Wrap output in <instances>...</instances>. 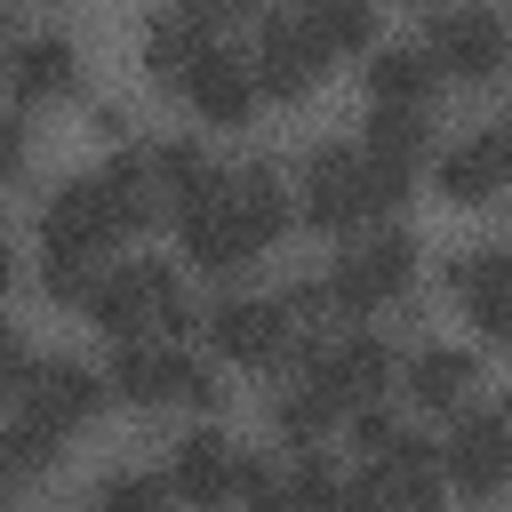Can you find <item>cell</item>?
I'll return each mask as SVG.
<instances>
[{"instance_id":"cell-1","label":"cell","mask_w":512,"mask_h":512,"mask_svg":"<svg viewBox=\"0 0 512 512\" xmlns=\"http://www.w3.org/2000/svg\"><path fill=\"white\" fill-rule=\"evenodd\" d=\"M400 184H408V176L376 168L368 152L320 144V152L304 160V216H312L320 232H352V224H376V216L400 200Z\"/></svg>"},{"instance_id":"cell-2","label":"cell","mask_w":512,"mask_h":512,"mask_svg":"<svg viewBox=\"0 0 512 512\" xmlns=\"http://www.w3.org/2000/svg\"><path fill=\"white\" fill-rule=\"evenodd\" d=\"M88 320H96L104 336H120V344H144V336H176V328L192 320V304H184L176 264H152V256H144V264H128V272L96 280Z\"/></svg>"},{"instance_id":"cell-3","label":"cell","mask_w":512,"mask_h":512,"mask_svg":"<svg viewBox=\"0 0 512 512\" xmlns=\"http://www.w3.org/2000/svg\"><path fill=\"white\" fill-rule=\"evenodd\" d=\"M408 272H416V240L408 232H368V240H352L336 256L328 296H336V312H376V304H392L408 288Z\"/></svg>"},{"instance_id":"cell-4","label":"cell","mask_w":512,"mask_h":512,"mask_svg":"<svg viewBox=\"0 0 512 512\" xmlns=\"http://www.w3.org/2000/svg\"><path fill=\"white\" fill-rule=\"evenodd\" d=\"M104 384H112L120 400H136V408H168V400H216V376H208L200 360L168 352V344H120Z\"/></svg>"},{"instance_id":"cell-5","label":"cell","mask_w":512,"mask_h":512,"mask_svg":"<svg viewBox=\"0 0 512 512\" xmlns=\"http://www.w3.org/2000/svg\"><path fill=\"white\" fill-rule=\"evenodd\" d=\"M424 56L440 64V72H456V80H488V72H504L512 64V32L496 24V8H440L432 16V40H424Z\"/></svg>"},{"instance_id":"cell-6","label":"cell","mask_w":512,"mask_h":512,"mask_svg":"<svg viewBox=\"0 0 512 512\" xmlns=\"http://www.w3.org/2000/svg\"><path fill=\"white\" fill-rule=\"evenodd\" d=\"M360 488H368V504H376V512H432V504H440V488H448V464H440V448H432V440H416V432H408L400 448H384V456L368 464V480H360Z\"/></svg>"},{"instance_id":"cell-7","label":"cell","mask_w":512,"mask_h":512,"mask_svg":"<svg viewBox=\"0 0 512 512\" xmlns=\"http://www.w3.org/2000/svg\"><path fill=\"white\" fill-rule=\"evenodd\" d=\"M248 72H256V88H264V96H304V88L328 72V56H320V40H312V24H304V16H264Z\"/></svg>"},{"instance_id":"cell-8","label":"cell","mask_w":512,"mask_h":512,"mask_svg":"<svg viewBox=\"0 0 512 512\" xmlns=\"http://www.w3.org/2000/svg\"><path fill=\"white\" fill-rule=\"evenodd\" d=\"M24 416L32 424H48L56 440L72 432V424H88L96 408H104V376H88L80 360H32V376H24Z\"/></svg>"},{"instance_id":"cell-9","label":"cell","mask_w":512,"mask_h":512,"mask_svg":"<svg viewBox=\"0 0 512 512\" xmlns=\"http://www.w3.org/2000/svg\"><path fill=\"white\" fill-rule=\"evenodd\" d=\"M288 312H280V296H224L216 312H208V344L224 352V360H280L288 352Z\"/></svg>"},{"instance_id":"cell-10","label":"cell","mask_w":512,"mask_h":512,"mask_svg":"<svg viewBox=\"0 0 512 512\" xmlns=\"http://www.w3.org/2000/svg\"><path fill=\"white\" fill-rule=\"evenodd\" d=\"M440 464H448V488L496 496V488L512 480V424H504V416H464V424L448 432Z\"/></svg>"},{"instance_id":"cell-11","label":"cell","mask_w":512,"mask_h":512,"mask_svg":"<svg viewBox=\"0 0 512 512\" xmlns=\"http://www.w3.org/2000/svg\"><path fill=\"white\" fill-rule=\"evenodd\" d=\"M144 168H152V192L176 208V216H192V208H216L224 192H232V176L192 144V136H168V144H144Z\"/></svg>"},{"instance_id":"cell-12","label":"cell","mask_w":512,"mask_h":512,"mask_svg":"<svg viewBox=\"0 0 512 512\" xmlns=\"http://www.w3.org/2000/svg\"><path fill=\"white\" fill-rule=\"evenodd\" d=\"M304 376L328 384L336 400H376L384 376H392V352H384V336H336V344L304 352Z\"/></svg>"},{"instance_id":"cell-13","label":"cell","mask_w":512,"mask_h":512,"mask_svg":"<svg viewBox=\"0 0 512 512\" xmlns=\"http://www.w3.org/2000/svg\"><path fill=\"white\" fill-rule=\"evenodd\" d=\"M240 448L224 440V432H192V440H176V464H168V488L184 496V504H224V496H240Z\"/></svg>"},{"instance_id":"cell-14","label":"cell","mask_w":512,"mask_h":512,"mask_svg":"<svg viewBox=\"0 0 512 512\" xmlns=\"http://www.w3.org/2000/svg\"><path fill=\"white\" fill-rule=\"evenodd\" d=\"M72 80H80V48L64 32H40V40L8 48V96L16 104H56V96H72Z\"/></svg>"},{"instance_id":"cell-15","label":"cell","mask_w":512,"mask_h":512,"mask_svg":"<svg viewBox=\"0 0 512 512\" xmlns=\"http://www.w3.org/2000/svg\"><path fill=\"white\" fill-rule=\"evenodd\" d=\"M144 64H152L160 88L192 96V80L216 64V40H208V24H192V16H160V24L144 32Z\"/></svg>"},{"instance_id":"cell-16","label":"cell","mask_w":512,"mask_h":512,"mask_svg":"<svg viewBox=\"0 0 512 512\" xmlns=\"http://www.w3.org/2000/svg\"><path fill=\"white\" fill-rule=\"evenodd\" d=\"M224 208L240 216V232H248L256 248H272V240L288 232V184H280V168H264V160L232 168V192H224Z\"/></svg>"},{"instance_id":"cell-17","label":"cell","mask_w":512,"mask_h":512,"mask_svg":"<svg viewBox=\"0 0 512 512\" xmlns=\"http://www.w3.org/2000/svg\"><path fill=\"white\" fill-rule=\"evenodd\" d=\"M256 72H248V56H232V48H216V64L192 80V112L208 120V128H240L248 112H256Z\"/></svg>"},{"instance_id":"cell-18","label":"cell","mask_w":512,"mask_h":512,"mask_svg":"<svg viewBox=\"0 0 512 512\" xmlns=\"http://www.w3.org/2000/svg\"><path fill=\"white\" fill-rule=\"evenodd\" d=\"M176 240H184V256L200 264V272H232V264H248L256 256V240L240 232V216L216 200V208H192V216H176Z\"/></svg>"},{"instance_id":"cell-19","label":"cell","mask_w":512,"mask_h":512,"mask_svg":"<svg viewBox=\"0 0 512 512\" xmlns=\"http://www.w3.org/2000/svg\"><path fill=\"white\" fill-rule=\"evenodd\" d=\"M432 80H440V64H432L424 48H376V56H368V96H376L384 112H424Z\"/></svg>"},{"instance_id":"cell-20","label":"cell","mask_w":512,"mask_h":512,"mask_svg":"<svg viewBox=\"0 0 512 512\" xmlns=\"http://www.w3.org/2000/svg\"><path fill=\"white\" fill-rule=\"evenodd\" d=\"M512 176H504V160L488 152V136H472V144H448L440 152V192L448 200H464V208H480V200H496Z\"/></svg>"},{"instance_id":"cell-21","label":"cell","mask_w":512,"mask_h":512,"mask_svg":"<svg viewBox=\"0 0 512 512\" xmlns=\"http://www.w3.org/2000/svg\"><path fill=\"white\" fill-rule=\"evenodd\" d=\"M408 392H416V408H456V400L472 392V352L424 344V352L408 360Z\"/></svg>"},{"instance_id":"cell-22","label":"cell","mask_w":512,"mask_h":512,"mask_svg":"<svg viewBox=\"0 0 512 512\" xmlns=\"http://www.w3.org/2000/svg\"><path fill=\"white\" fill-rule=\"evenodd\" d=\"M376 168H392V176H408L416 160H424V112H368V144H360Z\"/></svg>"},{"instance_id":"cell-23","label":"cell","mask_w":512,"mask_h":512,"mask_svg":"<svg viewBox=\"0 0 512 512\" xmlns=\"http://www.w3.org/2000/svg\"><path fill=\"white\" fill-rule=\"evenodd\" d=\"M344 416V400L328 392V384H296V392H280V408H272V424H280V440H296V448H320V432Z\"/></svg>"},{"instance_id":"cell-24","label":"cell","mask_w":512,"mask_h":512,"mask_svg":"<svg viewBox=\"0 0 512 512\" xmlns=\"http://www.w3.org/2000/svg\"><path fill=\"white\" fill-rule=\"evenodd\" d=\"M448 288L464 304H512V248H472L448 264Z\"/></svg>"},{"instance_id":"cell-25","label":"cell","mask_w":512,"mask_h":512,"mask_svg":"<svg viewBox=\"0 0 512 512\" xmlns=\"http://www.w3.org/2000/svg\"><path fill=\"white\" fill-rule=\"evenodd\" d=\"M48 456H56V432H48V424H32V416H16V424L0 432V488L40 480V472H48Z\"/></svg>"},{"instance_id":"cell-26","label":"cell","mask_w":512,"mask_h":512,"mask_svg":"<svg viewBox=\"0 0 512 512\" xmlns=\"http://www.w3.org/2000/svg\"><path fill=\"white\" fill-rule=\"evenodd\" d=\"M304 24H312V40H320V56H352V48H368V8H360V0H312Z\"/></svg>"},{"instance_id":"cell-27","label":"cell","mask_w":512,"mask_h":512,"mask_svg":"<svg viewBox=\"0 0 512 512\" xmlns=\"http://www.w3.org/2000/svg\"><path fill=\"white\" fill-rule=\"evenodd\" d=\"M168 480L160 472H112L104 488H96V512H168Z\"/></svg>"},{"instance_id":"cell-28","label":"cell","mask_w":512,"mask_h":512,"mask_svg":"<svg viewBox=\"0 0 512 512\" xmlns=\"http://www.w3.org/2000/svg\"><path fill=\"white\" fill-rule=\"evenodd\" d=\"M40 288H48L56 304H88V296H96V272H88V256H72V248H40Z\"/></svg>"},{"instance_id":"cell-29","label":"cell","mask_w":512,"mask_h":512,"mask_svg":"<svg viewBox=\"0 0 512 512\" xmlns=\"http://www.w3.org/2000/svg\"><path fill=\"white\" fill-rule=\"evenodd\" d=\"M352 432H360V448H368V456H384V448H400V440H408L384 408H360V416H352Z\"/></svg>"},{"instance_id":"cell-30","label":"cell","mask_w":512,"mask_h":512,"mask_svg":"<svg viewBox=\"0 0 512 512\" xmlns=\"http://www.w3.org/2000/svg\"><path fill=\"white\" fill-rule=\"evenodd\" d=\"M24 376H32V352H24V336H16V328H0V400H8V392H24Z\"/></svg>"},{"instance_id":"cell-31","label":"cell","mask_w":512,"mask_h":512,"mask_svg":"<svg viewBox=\"0 0 512 512\" xmlns=\"http://www.w3.org/2000/svg\"><path fill=\"white\" fill-rule=\"evenodd\" d=\"M256 0H176V16H192V24H224V16H248Z\"/></svg>"},{"instance_id":"cell-32","label":"cell","mask_w":512,"mask_h":512,"mask_svg":"<svg viewBox=\"0 0 512 512\" xmlns=\"http://www.w3.org/2000/svg\"><path fill=\"white\" fill-rule=\"evenodd\" d=\"M16 168H24V120H16V112H0V184H8Z\"/></svg>"},{"instance_id":"cell-33","label":"cell","mask_w":512,"mask_h":512,"mask_svg":"<svg viewBox=\"0 0 512 512\" xmlns=\"http://www.w3.org/2000/svg\"><path fill=\"white\" fill-rule=\"evenodd\" d=\"M472 320H480V336L488 344H512V304H464Z\"/></svg>"},{"instance_id":"cell-34","label":"cell","mask_w":512,"mask_h":512,"mask_svg":"<svg viewBox=\"0 0 512 512\" xmlns=\"http://www.w3.org/2000/svg\"><path fill=\"white\" fill-rule=\"evenodd\" d=\"M480 136H488V152H496V160H504V176H512V112H504L496 128H480Z\"/></svg>"},{"instance_id":"cell-35","label":"cell","mask_w":512,"mask_h":512,"mask_svg":"<svg viewBox=\"0 0 512 512\" xmlns=\"http://www.w3.org/2000/svg\"><path fill=\"white\" fill-rule=\"evenodd\" d=\"M8 280H16V256H8V248H0V288H8Z\"/></svg>"},{"instance_id":"cell-36","label":"cell","mask_w":512,"mask_h":512,"mask_svg":"<svg viewBox=\"0 0 512 512\" xmlns=\"http://www.w3.org/2000/svg\"><path fill=\"white\" fill-rule=\"evenodd\" d=\"M504 424H512V408H504Z\"/></svg>"},{"instance_id":"cell-37","label":"cell","mask_w":512,"mask_h":512,"mask_svg":"<svg viewBox=\"0 0 512 512\" xmlns=\"http://www.w3.org/2000/svg\"><path fill=\"white\" fill-rule=\"evenodd\" d=\"M304 8H312V0H304Z\"/></svg>"}]
</instances>
